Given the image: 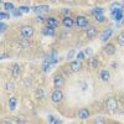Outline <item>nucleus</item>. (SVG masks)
<instances>
[{
	"label": "nucleus",
	"instance_id": "f257e3e1",
	"mask_svg": "<svg viewBox=\"0 0 124 124\" xmlns=\"http://www.w3.org/2000/svg\"><path fill=\"white\" fill-rule=\"evenodd\" d=\"M107 109H108L110 113H113V112L117 110V101H116V98L110 97V98L107 101Z\"/></svg>",
	"mask_w": 124,
	"mask_h": 124
},
{
	"label": "nucleus",
	"instance_id": "f03ea898",
	"mask_svg": "<svg viewBox=\"0 0 124 124\" xmlns=\"http://www.w3.org/2000/svg\"><path fill=\"white\" fill-rule=\"evenodd\" d=\"M21 35L24 39H29L34 35V29L31 27V26H24L21 29Z\"/></svg>",
	"mask_w": 124,
	"mask_h": 124
},
{
	"label": "nucleus",
	"instance_id": "7ed1b4c3",
	"mask_svg": "<svg viewBox=\"0 0 124 124\" xmlns=\"http://www.w3.org/2000/svg\"><path fill=\"white\" fill-rule=\"evenodd\" d=\"M62 98H63V94H62V92L60 89H56L52 92V94H51V99H52L54 103H58L62 101Z\"/></svg>",
	"mask_w": 124,
	"mask_h": 124
},
{
	"label": "nucleus",
	"instance_id": "20e7f679",
	"mask_svg": "<svg viewBox=\"0 0 124 124\" xmlns=\"http://www.w3.org/2000/svg\"><path fill=\"white\" fill-rule=\"evenodd\" d=\"M54 83H55V87H62L65 85V81H63L61 75H56L54 77Z\"/></svg>",
	"mask_w": 124,
	"mask_h": 124
},
{
	"label": "nucleus",
	"instance_id": "39448f33",
	"mask_svg": "<svg viewBox=\"0 0 124 124\" xmlns=\"http://www.w3.org/2000/svg\"><path fill=\"white\" fill-rule=\"evenodd\" d=\"M76 24H77L79 27H86L87 24H88V21H87V19H86V17L79 16V17H77V20H76Z\"/></svg>",
	"mask_w": 124,
	"mask_h": 124
},
{
	"label": "nucleus",
	"instance_id": "423d86ee",
	"mask_svg": "<svg viewBox=\"0 0 124 124\" xmlns=\"http://www.w3.org/2000/svg\"><path fill=\"white\" fill-rule=\"evenodd\" d=\"M70 67H71V71L72 72H78L81 70V62L79 61H73Z\"/></svg>",
	"mask_w": 124,
	"mask_h": 124
},
{
	"label": "nucleus",
	"instance_id": "0eeeda50",
	"mask_svg": "<svg viewBox=\"0 0 124 124\" xmlns=\"http://www.w3.org/2000/svg\"><path fill=\"white\" fill-rule=\"evenodd\" d=\"M46 23H47V26H51V27H56V26H58V21H57V19H55V17H48L47 20H46Z\"/></svg>",
	"mask_w": 124,
	"mask_h": 124
},
{
	"label": "nucleus",
	"instance_id": "6e6552de",
	"mask_svg": "<svg viewBox=\"0 0 124 124\" xmlns=\"http://www.w3.org/2000/svg\"><path fill=\"white\" fill-rule=\"evenodd\" d=\"M112 32H113V30H112V29H108L107 31H104V32L102 34V36H101V41H103V42H104V41H107V40L110 37Z\"/></svg>",
	"mask_w": 124,
	"mask_h": 124
},
{
	"label": "nucleus",
	"instance_id": "1a4fd4ad",
	"mask_svg": "<svg viewBox=\"0 0 124 124\" xmlns=\"http://www.w3.org/2000/svg\"><path fill=\"white\" fill-rule=\"evenodd\" d=\"M104 52H106L107 55H113V54L116 52V47H114V45L108 44V45L104 47Z\"/></svg>",
	"mask_w": 124,
	"mask_h": 124
},
{
	"label": "nucleus",
	"instance_id": "9d476101",
	"mask_svg": "<svg viewBox=\"0 0 124 124\" xmlns=\"http://www.w3.org/2000/svg\"><path fill=\"white\" fill-rule=\"evenodd\" d=\"M89 117V112L87 109H81L78 112V118L79 119H87Z\"/></svg>",
	"mask_w": 124,
	"mask_h": 124
},
{
	"label": "nucleus",
	"instance_id": "9b49d317",
	"mask_svg": "<svg viewBox=\"0 0 124 124\" xmlns=\"http://www.w3.org/2000/svg\"><path fill=\"white\" fill-rule=\"evenodd\" d=\"M32 10L36 11V13H44V11H47L48 10V6L47 5H39V6L32 8Z\"/></svg>",
	"mask_w": 124,
	"mask_h": 124
},
{
	"label": "nucleus",
	"instance_id": "f8f14e48",
	"mask_svg": "<svg viewBox=\"0 0 124 124\" xmlns=\"http://www.w3.org/2000/svg\"><path fill=\"white\" fill-rule=\"evenodd\" d=\"M123 17V11H122V9L117 10V11L113 13V19L116 20V21H119V20Z\"/></svg>",
	"mask_w": 124,
	"mask_h": 124
},
{
	"label": "nucleus",
	"instance_id": "ddd939ff",
	"mask_svg": "<svg viewBox=\"0 0 124 124\" xmlns=\"http://www.w3.org/2000/svg\"><path fill=\"white\" fill-rule=\"evenodd\" d=\"M96 35H97V27H89V29L87 30V36H88V37L93 39Z\"/></svg>",
	"mask_w": 124,
	"mask_h": 124
},
{
	"label": "nucleus",
	"instance_id": "4468645a",
	"mask_svg": "<svg viewBox=\"0 0 124 124\" xmlns=\"http://www.w3.org/2000/svg\"><path fill=\"white\" fill-rule=\"evenodd\" d=\"M16 103H17V99L15 97H11V98L9 99V108L11 109V110H14L16 108Z\"/></svg>",
	"mask_w": 124,
	"mask_h": 124
},
{
	"label": "nucleus",
	"instance_id": "2eb2a0df",
	"mask_svg": "<svg viewBox=\"0 0 124 124\" xmlns=\"http://www.w3.org/2000/svg\"><path fill=\"white\" fill-rule=\"evenodd\" d=\"M88 65H89L91 68H97V66H98V61H97V58L91 57V58L88 60Z\"/></svg>",
	"mask_w": 124,
	"mask_h": 124
},
{
	"label": "nucleus",
	"instance_id": "dca6fc26",
	"mask_svg": "<svg viewBox=\"0 0 124 124\" xmlns=\"http://www.w3.org/2000/svg\"><path fill=\"white\" fill-rule=\"evenodd\" d=\"M63 25L66 27H72L73 26V20H72L71 17H65L63 19Z\"/></svg>",
	"mask_w": 124,
	"mask_h": 124
},
{
	"label": "nucleus",
	"instance_id": "f3484780",
	"mask_svg": "<svg viewBox=\"0 0 124 124\" xmlns=\"http://www.w3.org/2000/svg\"><path fill=\"white\" fill-rule=\"evenodd\" d=\"M11 73H13V77H15V78H17V77L20 76V67H19L17 65H15V66L13 67Z\"/></svg>",
	"mask_w": 124,
	"mask_h": 124
},
{
	"label": "nucleus",
	"instance_id": "a211bd4d",
	"mask_svg": "<svg viewBox=\"0 0 124 124\" xmlns=\"http://www.w3.org/2000/svg\"><path fill=\"white\" fill-rule=\"evenodd\" d=\"M44 34L45 35H50V36H54L55 35V31H54V27L51 26H47L45 30H44Z\"/></svg>",
	"mask_w": 124,
	"mask_h": 124
},
{
	"label": "nucleus",
	"instance_id": "6ab92c4d",
	"mask_svg": "<svg viewBox=\"0 0 124 124\" xmlns=\"http://www.w3.org/2000/svg\"><path fill=\"white\" fill-rule=\"evenodd\" d=\"M45 62L46 63H50V65H55L56 62H57V58L56 57H51V56H47L45 58Z\"/></svg>",
	"mask_w": 124,
	"mask_h": 124
},
{
	"label": "nucleus",
	"instance_id": "aec40b11",
	"mask_svg": "<svg viewBox=\"0 0 124 124\" xmlns=\"http://www.w3.org/2000/svg\"><path fill=\"white\" fill-rule=\"evenodd\" d=\"M122 8V5L119 4V3H114V4H112V6H110V11H112V14L114 13V11H117V10H119Z\"/></svg>",
	"mask_w": 124,
	"mask_h": 124
},
{
	"label": "nucleus",
	"instance_id": "412c9836",
	"mask_svg": "<svg viewBox=\"0 0 124 124\" xmlns=\"http://www.w3.org/2000/svg\"><path fill=\"white\" fill-rule=\"evenodd\" d=\"M101 78L103 81H108L109 79V72L108 71H102L101 72Z\"/></svg>",
	"mask_w": 124,
	"mask_h": 124
},
{
	"label": "nucleus",
	"instance_id": "4be33fe9",
	"mask_svg": "<svg viewBox=\"0 0 124 124\" xmlns=\"http://www.w3.org/2000/svg\"><path fill=\"white\" fill-rule=\"evenodd\" d=\"M92 13L97 15V14H103V9L102 8H94V9H92Z\"/></svg>",
	"mask_w": 124,
	"mask_h": 124
},
{
	"label": "nucleus",
	"instance_id": "5701e85b",
	"mask_svg": "<svg viewBox=\"0 0 124 124\" xmlns=\"http://www.w3.org/2000/svg\"><path fill=\"white\" fill-rule=\"evenodd\" d=\"M118 42H119L120 46H124V34H120L118 36Z\"/></svg>",
	"mask_w": 124,
	"mask_h": 124
},
{
	"label": "nucleus",
	"instance_id": "b1692460",
	"mask_svg": "<svg viewBox=\"0 0 124 124\" xmlns=\"http://www.w3.org/2000/svg\"><path fill=\"white\" fill-rule=\"evenodd\" d=\"M94 17H96V20L97 21H104V16H103V14H97V15H94Z\"/></svg>",
	"mask_w": 124,
	"mask_h": 124
},
{
	"label": "nucleus",
	"instance_id": "393cba45",
	"mask_svg": "<svg viewBox=\"0 0 124 124\" xmlns=\"http://www.w3.org/2000/svg\"><path fill=\"white\" fill-rule=\"evenodd\" d=\"M4 6H5V10H6V11H9V10H14V5H13L11 3H6Z\"/></svg>",
	"mask_w": 124,
	"mask_h": 124
},
{
	"label": "nucleus",
	"instance_id": "a878e982",
	"mask_svg": "<svg viewBox=\"0 0 124 124\" xmlns=\"http://www.w3.org/2000/svg\"><path fill=\"white\" fill-rule=\"evenodd\" d=\"M21 14H23V11H21L20 9H19V10H16V9L13 10V15H14V16H21Z\"/></svg>",
	"mask_w": 124,
	"mask_h": 124
},
{
	"label": "nucleus",
	"instance_id": "bb28decb",
	"mask_svg": "<svg viewBox=\"0 0 124 124\" xmlns=\"http://www.w3.org/2000/svg\"><path fill=\"white\" fill-rule=\"evenodd\" d=\"M73 56H75V51L72 50V51H70L68 55H67V60H72V58H73Z\"/></svg>",
	"mask_w": 124,
	"mask_h": 124
},
{
	"label": "nucleus",
	"instance_id": "cd10ccee",
	"mask_svg": "<svg viewBox=\"0 0 124 124\" xmlns=\"http://www.w3.org/2000/svg\"><path fill=\"white\" fill-rule=\"evenodd\" d=\"M44 71L45 72H48V70H50V63H46V62H44Z\"/></svg>",
	"mask_w": 124,
	"mask_h": 124
},
{
	"label": "nucleus",
	"instance_id": "c85d7f7f",
	"mask_svg": "<svg viewBox=\"0 0 124 124\" xmlns=\"http://www.w3.org/2000/svg\"><path fill=\"white\" fill-rule=\"evenodd\" d=\"M48 118H50V122H52V123H60V120H58V119H56L54 116H50Z\"/></svg>",
	"mask_w": 124,
	"mask_h": 124
},
{
	"label": "nucleus",
	"instance_id": "c756f323",
	"mask_svg": "<svg viewBox=\"0 0 124 124\" xmlns=\"http://www.w3.org/2000/svg\"><path fill=\"white\" fill-rule=\"evenodd\" d=\"M44 94H45V93H44V91H42V89H39V91L36 92V96H40V98H42V97H44Z\"/></svg>",
	"mask_w": 124,
	"mask_h": 124
},
{
	"label": "nucleus",
	"instance_id": "7c9ffc66",
	"mask_svg": "<svg viewBox=\"0 0 124 124\" xmlns=\"http://www.w3.org/2000/svg\"><path fill=\"white\" fill-rule=\"evenodd\" d=\"M0 17H1V19H9V17H10V15H9V14H6V13H4V11H3V13H1V14H0Z\"/></svg>",
	"mask_w": 124,
	"mask_h": 124
},
{
	"label": "nucleus",
	"instance_id": "2f4dec72",
	"mask_svg": "<svg viewBox=\"0 0 124 124\" xmlns=\"http://www.w3.org/2000/svg\"><path fill=\"white\" fill-rule=\"evenodd\" d=\"M20 10H21L23 13H29V10H30V9H29L27 6H21V8H20Z\"/></svg>",
	"mask_w": 124,
	"mask_h": 124
},
{
	"label": "nucleus",
	"instance_id": "473e14b6",
	"mask_svg": "<svg viewBox=\"0 0 124 124\" xmlns=\"http://www.w3.org/2000/svg\"><path fill=\"white\" fill-rule=\"evenodd\" d=\"M6 88H8L9 91H13V89H14V87H13V83H10V82H9V83H6Z\"/></svg>",
	"mask_w": 124,
	"mask_h": 124
},
{
	"label": "nucleus",
	"instance_id": "72a5a7b5",
	"mask_svg": "<svg viewBox=\"0 0 124 124\" xmlns=\"http://www.w3.org/2000/svg\"><path fill=\"white\" fill-rule=\"evenodd\" d=\"M77 58H78V60H83V58H85V54H83V52H79L78 56H77Z\"/></svg>",
	"mask_w": 124,
	"mask_h": 124
},
{
	"label": "nucleus",
	"instance_id": "f704fd0d",
	"mask_svg": "<svg viewBox=\"0 0 124 124\" xmlns=\"http://www.w3.org/2000/svg\"><path fill=\"white\" fill-rule=\"evenodd\" d=\"M106 120L104 119H102V118H97L96 120H94V123H104Z\"/></svg>",
	"mask_w": 124,
	"mask_h": 124
},
{
	"label": "nucleus",
	"instance_id": "c9c22d12",
	"mask_svg": "<svg viewBox=\"0 0 124 124\" xmlns=\"http://www.w3.org/2000/svg\"><path fill=\"white\" fill-rule=\"evenodd\" d=\"M85 54H86V55H92V50H91V48L85 50Z\"/></svg>",
	"mask_w": 124,
	"mask_h": 124
},
{
	"label": "nucleus",
	"instance_id": "e433bc0d",
	"mask_svg": "<svg viewBox=\"0 0 124 124\" xmlns=\"http://www.w3.org/2000/svg\"><path fill=\"white\" fill-rule=\"evenodd\" d=\"M5 27H6V25L3 23V24H1V30H5Z\"/></svg>",
	"mask_w": 124,
	"mask_h": 124
},
{
	"label": "nucleus",
	"instance_id": "4c0bfd02",
	"mask_svg": "<svg viewBox=\"0 0 124 124\" xmlns=\"http://www.w3.org/2000/svg\"><path fill=\"white\" fill-rule=\"evenodd\" d=\"M123 26H124V19H123Z\"/></svg>",
	"mask_w": 124,
	"mask_h": 124
},
{
	"label": "nucleus",
	"instance_id": "58836bf2",
	"mask_svg": "<svg viewBox=\"0 0 124 124\" xmlns=\"http://www.w3.org/2000/svg\"><path fill=\"white\" fill-rule=\"evenodd\" d=\"M123 3H124V0H123Z\"/></svg>",
	"mask_w": 124,
	"mask_h": 124
}]
</instances>
